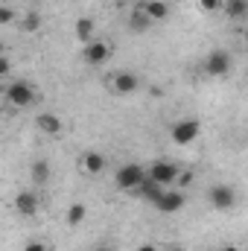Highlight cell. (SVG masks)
<instances>
[{
    "label": "cell",
    "mask_w": 248,
    "mask_h": 251,
    "mask_svg": "<svg viewBox=\"0 0 248 251\" xmlns=\"http://www.w3.org/2000/svg\"><path fill=\"white\" fill-rule=\"evenodd\" d=\"M35 126H38V131H44V134H62V117L59 114H50V111H44V114H38L35 117Z\"/></svg>",
    "instance_id": "cell-12"
},
{
    "label": "cell",
    "mask_w": 248,
    "mask_h": 251,
    "mask_svg": "<svg viewBox=\"0 0 248 251\" xmlns=\"http://www.w3.org/2000/svg\"><path fill=\"white\" fill-rule=\"evenodd\" d=\"M243 44H246V50H248V29H243Z\"/></svg>",
    "instance_id": "cell-28"
},
{
    "label": "cell",
    "mask_w": 248,
    "mask_h": 251,
    "mask_svg": "<svg viewBox=\"0 0 248 251\" xmlns=\"http://www.w3.org/2000/svg\"><path fill=\"white\" fill-rule=\"evenodd\" d=\"M85 216H88V204L73 201V204L67 207V213H64V222H67L70 228H76V225H82V222H85Z\"/></svg>",
    "instance_id": "cell-17"
},
{
    "label": "cell",
    "mask_w": 248,
    "mask_h": 251,
    "mask_svg": "<svg viewBox=\"0 0 248 251\" xmlns=\"http://www.w3.org/2000/svg\"><path fill=\"white\" fill-rule=\"evenodd\" d=\"M143 181H146V167L140 164H123L114 176V184L120 190H137Z\"/></svg>",
    "instance_id": "cell-2"
},
{
    "label": "cell",
    "mask_w": 248,
    "mask_h": 251,
    "mask_svg": "<svg viewBox=\"0 0 248 251\" xmlns=\"http://www.w3.org/2000/svg\"><path fill=\"white\" fill-rule=\"evenodd\" d=\"M193 178H196V176H193V170H181V173H178V181H175V184H178V190L190 187V184H193Z\"/></svg>",
    "instance_id": "cell-21"
},
{
    "label": "cell",
    "mask_w": 248,
    "mask_h": 251,
    "mask_svg": "<svg viewBox=\"0 0 248 251\" xmlns=\"http://www.w3.org/2000/svg\"><path fill=\"white\" fill-rule=\"evenodd\" d=\"M137 88H140V76H137V73H131V70H117V73L111 76V91H114V94H120V97L134 94Z\"/></svg>",
    "instance_id": "cell-7"
},
{
    "label": "cell",
    "mask_w": 248,
    "mask_h": 251,
    "mask_svg": "<svg viewBox=\"0 0 248 251\" xmlns=\"http://www.w3.org/2000/svg\"><path fill=\"white\" fill-rule=\"evenodd\" d=\"M207 199H210V207H216V210H231V207L237 204V190L231 187V184H213L210 193H207Z\"/></svg>",
    "instance_id": "cell-6"
},
{
    "label": "cell",
    "mask_w": 248,
    "mask_h": 251,
    "mask_svg": "<svg viewBox=\"0 0 248 251\" xmlns=\"http://www.w3.org/2000/svg\"><path fill=\"white\" fill-rule=\"evenodd\" d=\"M111 44L108 41H102V38H94L91 44H85V50H82V59L85 64H94V67H99V64H105L111 59Z\"/></svg>",
    "instance_id": "cell-5"
},
{
    "label": "cell",
    "mask_w": 248,
    "mask_h": 251,
    "mask_svg": "<svg viewBox=\"0 0 248 251\" xmlns=\"http://www.w3.org/2000/svg\"><path fill=\"white\" fill-rule=\"evenodd\" d=\"M167 251H187V249H181V246H173V249H167Z\"/></svg>",
    "instance_id": "cell-30"
},
{
    "label": "cell",
    "mask_w": 248,
    "mask_h": 251,
    "mask_svg": "<svg viewBox=\"0 0 248 251\" xmlns=\"http://www.w3.org/2000/svg\"><path fill=\"white\" fill-rule=\"evenodd\" d=\"M155 21L140 9V3L131 9V15H128V26H131V32H149V26H152Z\"/></svg>",
    "instance_id": "cell-14"
},
{
    "label": "cell",
    "mask_w": 248,
    "mask_h": 251,
    "mask_svg": "<svg viewBox=\"0 0 248 251\" xmlns=\"http://www.w3.org/2000/svg\"><path fill=\"white\" fill-rule=\"evenodd\" d=\"M41 24H44V18H41L38 12H26V15L21 18V29H24V32H38Z\"/></svg>",
    "instance_id": "cell-20"
},
{
    "label": "cell",
    "mask_w": 248,
    "mask_h": 251,
    "mask_svg": "<svg viewBox=\"0 0 248 251\" xmlns=\"http://www.w3.org/2000/svg\"><path fill=\"white\" fill-rule=\"evenodd\" d=\"M225 15L231 21H243L248 15V0H225Z\"/></svg>",
    "instance_id": "cell-18"
},
{
    "label": "cell",
    "mask_w": 248,
    "mask_h": 251,
    "mask_svg": "<svg viewBox=\"0 0 248 251\" xmlns=\"http://www.w3.org/2000/svg\"><path fill=\"white\" fill-rule=\"evenodd\" d=\"M222 251H243V249H240V246H225Z\"/></svg>",
    "instance_id": "cell-27"
},
{
    "label": "cell",
    "mask_w": 248,
    "mask_h": 251,
    "mask_svg": "<svg viewBox=\"0 0 248 251\" xmlns=\"http://www.w3.org/2000/svg\"><path fill=\"white\" fill-rule=\"evenodd\" d=\"M198 131H201V123H198V120H193V117H187V120L173 123L170 137H173V143H175V146H190V143L198 137Z\"/></svg>",
    "instance_id": "cell-4"
},
{
    "label": "cell",
    "mask_w": 248,
    "mask_h": 251,
    "mask_svg": "<svg viewBox=\"0 0 248 251\" xmlns=\"http://www.w3.org/2000/svg\"><path fill=\"white\" fill-rule=\"evenodd\" d=\"M184 201H187V196H184V190H164V193H161V199H158V201H155V207H158V210H161V213H178V210H181V207H184Z\"/></svg>",
    "instance_id": "cell-8"
},
{
    "label": "cell",
    "mask_w": 248,
    "mask_h": 251,
    "mask_svg": "<svg viewBox=\"0 0 248 251\" xmlns=\"http://www.w3.org/2000/svg\"><path fill=\"white\" fill-rule=\"evenodd\" d=\"M140 9H143L152 21H167V18H170V3H167V0H146V3H140Z\"/></svg>",
    "instance_id": "cell-13"
},
{
    "label": "cell",
    "mask_w": 248,
    "mask_h": 251,
    "mask_svg": "<svg viewBox=\"0 0 248 251\" xmlns=\"http://www.w3.org/2000/svg\"><path fill=\"white\" fill-rule=\"evenodd\" d=\"M12 21H15V12H12L9 6H3V9H0V24H3V26H9Z\"/></svg>",
    "instance_id": "cell-22"
},
{
    "label": "cell",
    "mask_w": 248,
    "mask_h": 251,
    "mask_svg": "<svg viewBox=\"0 0 248 251\" xmlns=\"http://www.w3.org/2000/svg\"><path fill=\"white\" fill-rule=\"evenodd\" d=\"M198 3H201V9H204V12H216V9L222 6V0H198Z\"/></svg>",
    "instance_id": "cell-24"
},
{
    "label": "cell",
    "mask_w": 248,
    "mask_h": 251,
    "mask_svg": "<svg viewBox=\"0 0 248 251\" xmlns=\"http://www.w3.org/2000/svg\"><path fill=\"white\" fill-rule=\"evenodd\" d=\"M29 173H32V181H35V184H44V181L50 178V161H47V158H38V161H32Z\"/></svg>",
    "instance_id": "cell-19"
},
{
    "label": "cell",
    "mask_w": 248,
    "mask_h": 251,
    "mask_svg": "<svg viewBox=\"0 0 248 251\" xmlns=\"http://www.w3.org/2000/svg\"><path fill=\"white\" fill-rule=\"evenodd\" d=\"M178 167L173 164V161H155L152 167H146V176L152 178V181H158L161 187H173L175 181H178Z\"/></svg>",
    "instance_id": "cell-3"
},
{
    "label": "cell",
    "mask_w": 248,
    "mask_h": 251,
    "mask_svg": "<svg viewBox=\"0 0 248 251\" xmlns=\"http://www.w3.org/2000/svg\"><path fill=\"white\" fill-rule=\"evenodd\" d=\"M15 210H18L21 216H35V213H38V196L29 193V190L18 193V196H15Z\"/></svg>",
    "instance_id": "cell-11"
},
{
    "label": "cell",
    "mask_w": 248,
    "mask_h": 251,
    "mask_svg": "<svg viewBox=\"0 0 248 251\" xmlns=\"http://www.w3.org/2000/svg\"><path fill=\"white\" fill-rule=\"evenodd\" d=\"M24 251H50L47 249V243H41V240H32V243H26Z\"/></svg>",
    "instance_id": "cell-23"
},
{
    "label": "cell",
    "mask_w": 248,
    "mask_h": 251,
    "mask_svg": "<svg viewBox=\"0 0 248 251\" xmlns=\"http://www.w3.org/2000/svg\"><path fill=\"white\" fill-rule=\"evenodd\" d=\"M73 32H76V38H79V41L91 44V41H94V32H97V24H94V18L82 15V18L73 24Z\"/></svg>",
    "instance_id": "cell-15"
},
{
    "label": "cell",
    "mask_w": 248,
    "mask_h": 251,
    "mask_svg": "<svg viewBox=\"0 0 248 251\" xmlns=\"http://www.w3.org/2000/svg\"><path fill=\"white\" fill-rule=\"evenodd\" d=\"M231 70V56L225 50H213L207 59H204V73L207 76H225Z\"/></svg>",
    "instance_id": "cell-9"
},
{
    "label": "cell",
    "mask_w": 248,
    "mask_h": 251,
    "mask_svg": "<svg viewBox=\"0 0 248 251\" xmlns=\"http://www.w3.org/2000/svg\"><path fill=\"white\" fill-rule=\"evenodd\" d=\"M6 102L12 108H29L35 102V88L26 79H15L6 85Z\"/></svg>",
    "instance_id": "cell-1"
},
{
    "label": "cell",
    "mask_w": 248,
    "mask_h": 251,
    "mask_svg": "<svg viewBox=\"0 0 248 251\" xmlns=\"http://www.w3.org/2000/svg\"><path fill=\"white\" fill-rule=\"evenodd\" d=\"M134 251H158V246H152V243H140Z\"/></svg>",
    "instance_id": "cell-26"
},
{
    "label": "cell",
    "mask_w": 248,
    "mask_h": 251,
    "mask_svg": "<svg viewBox=\"0 0 248 251\" xmlns=\"http://www.w3.org/2000/svg\"><path fill=\"white\" fill-rule=\"evenodd\" d=\"M164 190H167V187H161V184H158V181H152V178H149V176H146V181H143V184H140V187L134 190V193H137V196H140V199H146V201H152V204H155V201H158V199H161V193H164Z\"/></svg>",
    "instance_id": "cell-16"
},
{
    "label": "cell",
    "mask_w": 248,
    "mask_h": 251,
    "mask_svg": "<svg viewBox=\"0 0 248 251\" xmlns=\"http://www.w3.org/2000/svg\"><path fill=\"white\" fill-rule=\"evenodd\" d=\"M9 70H12V64H9V59L3 56V59H0V76L6 79V76H9Z\"/></svg>",
    "instance_id": "cell-25"
},
{
    "label": "cell",
    "mask_w": 248,
    "mask_h": 251,
    "mask_svg": "<svg viewBox=\"0 0 248 251\" xmlns=\"http://www.w3.org/2000/svg\"><path fill=\"white\" fill-rule=\"evenodd\" d=\"M105 155L102 152H97V149H88L85 155H82V170L88 173V176H99V173H105Z\"/></svg>",
    "instance_id": "cell-10"
},
{
    "label": "cell",
    "mask_w": 248,
    "mask_h": 251,
    "mask_svg": "<svg viewBox=\"0 0 248 251\" xmlns=\"http://www.w3.org/2000/svg\"><path fill=\"white\" fill-rule=\"evenodd\" d=\"M94 251H114V249H111V246H97Z\"/></svg>",
    "instance_id": "cell-29"
}]
</instances>
